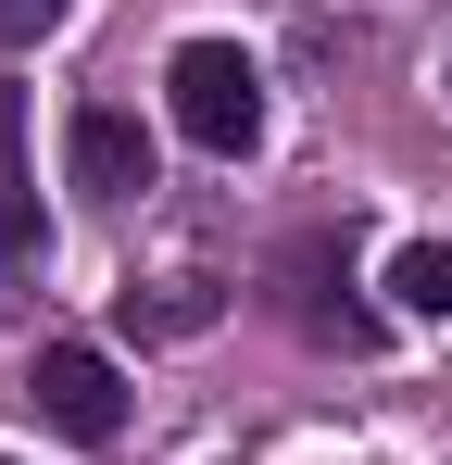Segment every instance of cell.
I'll use <instances>...</instances> for the list:
<instances>
[{
  "instance_id": "1",
  "label": "cell",
  "mask_w": 452,
  "mask_h": 465,
  "mask_svg": "<svg viewBox=\"0 0 452 465\" xmlns=\"http://www.w3.org/2000/svg\"><path fill=\"white\" fill-rule=\"evenodd\" d=\"M163 114H176V139H189V152L239 163L251 139H264V64H251L239 38H189V51L163 64Z\"/></svg>"
},
{
  "instance_id": "2",
  "label": "cell",
  "mask_w": 452,
  "mask_h": 465,
  "mask_svg": "<svg viewBox=\"0 0 452 465\" xmlns=\"http://www.w3.org/2000/svg\"><path fill=\"white\" fill-rule=\"evenodd\" d=\"M25 402H38L64 440H113V428H126V378H113V352H88V340H51V352L25 365Z\"/></svg>"
},
{
  "instance_id": "3",
  "label": "cell",
  "mask_w": 452,
  "mask_h": 465,
  "mask_svg": "<svg viewBox=\"0 0 452 465\" xmlns=\"http://www.w3.org/2000/svg\"><path fill=\"white\" fill-rule=\"evenodd\" d=\"M64 163H75V202H139L151 189V139H139V114H113V101H88L64 126Z\"/></svg>"
},
{
  "instance_id": "4",
  "label": "cell",
  "mask_w": 452,
  "mask_h": 465,
  "mask_svg": "<svg viewBox=\"0 0 452 465\" xmlns=\"http://www.w3.org/2000/svg\"><path fill=\"white\" fill-rule=\"evenodd\" d=\"M389 290H402V314H452V239H415L389 264Z\"/></svg>"
},
{
  "instance_id": "5",
  "label": "cell",
  "mask_w": 452,
  "mask_h": 465,
  "mask_svg": "<svg viewBox=\"0 0 452 465\" xmlns=\"http://www.w3.org/2000/svg\"><path fill=\"white\" fill-rule=\"evenodd\" d=\"M126 327H163V340H189V327H214V290H201V277H176L163 302H139V290H126Z\"/></svg>"
},
{
  "instance_id": "6",
  "label": "cell",
  "mask_w": 452,
  "mask_h": 465,
  "mask_svg": "<svg viewBox=\"0 0 452 465\" xmlns=\"http://www.w3.org/2000/svg\"><path fill=\"white\" fill-rule=\"evenodd\" d=\"M64 13H75V0H0V51H38Z\"/></svg>"
},
{
  "instance_id": "7",
  "label": "cell",
  "mask_w": 452,
  "mask_h": 465,
  "mask_svg": "<svg viewBox=\"0 0 452 465\" xmlns=\"http://www.w3.org/2000/svg\"><path fill=\"white\" fill-rule=\"evenodd\" d=\"M0 465H13V453H0Z\"/></svg>"
}]
</instances>
